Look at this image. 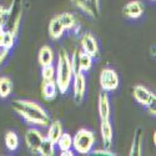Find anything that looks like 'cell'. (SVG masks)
<instances>
[{
  "label": "cell",
  "mask_w": 156,
  "mask_h": 156,
  "mask_svg": "<svg viewBox=\"0 0 156 156\" xmlns=\"http://www.w3.org/2000/svg\"><path fill=\"white\" fill-rule=\"evenodd\" d=\"M12 110L31 126L48 127V125L51 122L48 111L41 105L31 100H14L12 101Z\"/></svg>",
  "instance_id": "cell-1"
},
{
  "label": "cell",
  "mask_w": 156,
  "mask_h": 156,
  "mask_svg": "<svg viewBox=\"0 0 156 156\" xmlns=\"http://www.w3.org/2000/svg\"><path fill=\"white\" fill-rule=\"evenodd\" d=\"M74 71L70 62V55L65 49H60L58 54V64L55 68V83L58 85L59 94L65 95L71 86Z\"/></svg>",
  "instance_id": "cell-2"
},
{
  "label": "cell",
  "mask_w": 156,
  "mask_h": 156,
  "mask_svg": "<svg viewBox=\"0 0 156 156\" xmlns=\"http://www.w3.org/2000/svg\"><path fill=\"white\" fill-rule=\"evenodd\" d=\"M23 9H24V0H11L8 8H5V18H4V29L9 30L18 35L20 30V24L23 18Z\"/></svg>",
  "instance_id": "cell-3"
},
{
  "label": "cell",
  "mask_w": 156,
  "mask_h": 156,
  "mask_svg": "<svg viewBox=\"0 0 156 156\" xmlns=\"http://www.w3.org/2000/svg\"><path fill=\"white\" fill-rule=\"evenodd\" d=\"M96 142V137L95 134L89 129H80L77 130L76 134L73 137V147L74 151H76L77 154L81 155H89L95 146Z\"/></svg>",
  "instance_id": "cell-4"
},
{
  "label": "cell",
  "mask_w": 156,
  "mask_h": 156,
  "mask_svg": "<svg viewBox=\"0 0 156 156\" xmlns=\"http://www.w3.org/2000/svg\"><path fill=\"white\" fill-rule=\"evenodd\" d=\"M99 83H100V87H101L102 91L112 93L115 90H118V87L120 85V77L114 69L105 68L100 73Z\"/></svg>",
  "instance_id": "cell-5"
},
{
  "label": "cell",
  "mask_w": 156,
  "mask_h": 156,
  "mask_svg": "<svg viewBox=\"0 0 156 156\" xmlns=\"http://www.w3.org/2000/svg\"><path fill=\"white\" fill-rule=\"evenodd\" d=\"M70 62L73 71H83L86 73L89 70H91L94 59L90 56L89 54L84 53L83 50H75V53L70 56Z\"/></svg>",
  "instance_id": "cell-6"
},
{
  "label": "cell",
  "mask_w": 156,
  "mask_h": 156,
  "mask_svg": "<svg viewBox=\"0 0 156 156\" xmlns=\"http://www.w3.org/2000/svg\"><path fill=\"white\" fill-rule=\"evenodd\" d=\"M73 98L74 101L77 105L84 101L85 98V93H86V77L85 74L83 71H75L74 76H73Z\"/></svg>",
  "instance_id": "cell-7"
},
{
  "label": "cell",
  "mask_w": 156,
  "mask_h": 156,
  "mask_svg": "<svg viewBox=\"0 0 156 156\" xmlns=\"http://www.w3.org/2000/svg\"><path fill=\"white\" fill-rule=\"evenodd\" d=\"M44 139H45L44 134L39 129H36L35 126L29 127L24 135V141H25V145H27L28 150L33 154H36V155L39 152V147H40Z\"/></svg>",
  "instance_id": "cell-8"
},
{
  "label": "cell",
  "mask_w": 156,
  "mask_h": 156,
  "mask_svg": "<svg viewBox=\"0 0 156 156\" xmlns=\"http://www.w3.org/2000/svg\"><path fill=\"white\" fill-rule=\"evenodd\" d=\"M133 96L137 104L145 108L150 105H155V101H156V95L154 94V91H151L149 87L140 84L133 87Z\"/></svg>",
  "instance_id": "cell-9"
},
{
  "label": "cell",
  "mask_w": 156,
  "mask_h": 156,
  "mask_svg": "<svg viewBox=\"0 0 156 156\" xmlns=\"http://www.w3.org/2000/svg\"><path fill=\"white\" fill-rule=\"evenodd\" d=\"M70 2L75 8L81 10L87 16L93 19H98L100 16V0H70Z\"/></svg>",
  "instance_id": "cell-10"
},
{
  "label": "cell",
  "mask_w": 156,
  "mask_h": 156,
  "mask_svg": "<svg viewBox=\"0 0 156 156\" xmlns=\"http://www.w3.org/2000/svg\"><path fill=\"white\" fill-rule=\"evenodd\" d=\"M80 45H81V50L84 51V53L89 54L93 59L99 58V55H100L99 43L96 40V37L90 31L83 34V36L80 39Z\"/></svg>",
  "instance_id": "cell-11"
},
{
  "label": "cell",
  "mask_w": 156,
  "mask_h": 156,
  "mask_svg": "<svg viewBox=\"0 0 156 156\" xmlns=\"http://www.w3.org/2000/svg\"><path fill=\"white\" fill-rule=\"evenodd\" d=\"M144 10L145 8L142 2H140V0H131V2H129L124 6L122 14L127 19H139L144 14Z\"/></svg>",
  "instance_id": "cell-12"
},
{
  "label": "cell",
  "mask_w": 156,
  "mask_h": 156,
  "mask_svg": "<svg viewBox=\"0 0 156 156\" xmlns=\"http://www.w3.org/2000/svg\"><path fill=\"white\" fill-rule=\"evenodd\" d=\"M98 111H99L100 120H109V119H110L111 108H110L109 94H108L106 91H101V93L99 94V99H98Z\"/></svg>",
  "instance_id": "cell-13"
},
{
  "label": "cell",
  "mask_w": 156,
  "mask_h": 156,
  "mask_svg": "<svg viewBox=\"0 0 156 156\" xmlns=\"http://www.w3.org/2000/svg\"><path fill=\"white\" fill-rule=\"evenodd\" d=\"M100 134L101 140L105 149H110L112 146V140H114V131H112V125L109 120H101L100 122Z\"/></svg>",
  "instance_id": "cell-14"
},
{
  "label": "cell",
  "mask_w": 156,
  "mask_h": 156,
  "mask_svg": "<svg viewBox=\"0 0 156 156\" xmlns=\"http://www.w3.org/2000/svg\"><path fill=\"white\" fill-rule=\"evenodd\" d=\"M48 31H49V36H50L51 40H60V39L64 36L66 29H65L62 23L58 18V15H55L54 18H51V20L49 23Z\"/></svg>",
  "instance_id": "cell-15"
},
{
  "label": "cell",
  "mask_w": 156,
  "mask_h": 156,
  "mask_svg": "<svg viewBox=\"0 0 156 156\" xmlns=\"http://www.w3.org/2000/svg\"><path fill=\"white\" fill-rule=\"evenodd\" d=\"M142 142H144V131H142L141 127H137L135 130L129 155L130 156H134V155L135 156H141L142 155Z\"/></svg>",
  "instance_id": "cell-16"
},
{
  "label": "cell",
  "mask_w": 156,
  "mask_h": 156,
  "mask_svg": "<svg viewBox=\"0 0 156 156\" xmlns=\"http://www.w3.org/2000/svg\"><path fill=\"white\" fill-rule=\"evenodd\" d=\"M59 94V90H58V85L55 83V80H51V81H43L41 84V96L44 100L46 101H53L56 99Z\"/></svg>",
  "instance_id": "cell-17"
},
{
  "label": "cell",
  "mask_w": 156,
  "mask_h": 156,
  "mask_svg": "<svg viewBox=\"0 0 156 156\" xmlns=\"http://www.w3.org/2000/svg\"><path fill=\"white\" fill-rule=\"evenodd\" d=\"M54 50L49 45H44L40 48L37 53V62L40 66H46V65L54 64Z\"/></svg>",
  "instance_id": "cell-18"
},
{
  "label": "cell",
  "mask_w": 156,
  "mask_h": 156,
  "mask_svg": "<svg viewBox=\"0 0 156 156\" xmlns=\"http://www.w3.org/2000/svg\"><path fill=\"white\" fill-rule=\"evenodd\" d=\"M62 124L60 120H54L48 125V133H46V139H49L53 144L56 145V141L62 134Z\"/></svg>",
  "instance_id": "cell-19"
},
{
  "label": "cell",
  "mask_w": 156,
  "mask_h": 156,
  "mask_svg": "<svg viewBox=\"0 0 156 156\" xmlns=\"http://www.w3.org/2000/svg\"><path fill=\"white\" fill-rule=\"evenodd\" d=\"M15 35L4 28H0V48L11 50L15 44Z\"/></svg>",
  "instance_id": "cell-20"
},
{
  "label": "cell",
  "mask_w": 156,
  "mask_h": 156,
  "mask_svg": "<svg viewBox=\"0 0 156 156\" xmlns=\"http://www.w3.org/2000/svg\"><path fill=\"white\" fill-rule=\"evenodd\" d=\"M4 142H5V146L9 151L14 152L19 149V145H20V140H19V136L15 131L12 130H9V131L5 134V137H4Z\"/></svg>",
  "instance_id": "cell-21"
},
{
  "label": "cell",
  "mask_w": 156,
  "mask_h": 156,
  "mask_svg": "<svg viewBox=\"0 0 156 156\" xmlns=\"http://www.w3.org/2000/svg\"><path fill=\"white\" fill-rule=\"evenodd\" d=\"M12 93V81L9 76H0V98L8 99Z\"/></svg>",
  "instance_id": "cell-22"
},
{
  "label": "cell",
  "mask_w": 156,
  "mask_h": 156,
  "mask_svg": "<svg viewBox=\"0 0 156 156\" xmlns=\"http://www.w3.org/2000/svg\"><path fill=\"white\" fill-rule=\"evenodd\" d=\"M58 18L62 23V25L65 27V29H66V31L71 30L75 25L77 24L75 15L73 14V12H69V11H65V12H61V14H58Z\"/></svg>",
  "instance_id": "cell-23"
},
{
  "label": "cell",
  "mask_w": 156,
  "mask_h": 156,
  "mask_svg": "<svg viewBox=\"0 0 156 156\" xmlns=\"http://www.w3.org/2000/svg\"><path fill=\"white\" fill-rule=\"evenodd\" d=\"M55 154V144H53L49 139H45L43 140L40 147H39V152L37 155H41V156H54Z\"/></svg>",
  "instance_id": "cell-24"
},
{
  "label": "cell",
  "mask_w": 156,
  "mask_h": 156,
  "mask_svg": "<svg viewBox=\"0 0 156 156\" xmlns=\"http://www.w3.org/2000/svg\"><path fill=\"white\" fill-rule=\"evenodd\" d=\"M56 145H58V147H59L60 151L73 149V136L70 134H68V133H64L62 131L61 136L56 141Z\"/></svg>",
  "instance_id": "cell-25"
},
{
  "label": "cell",
  "mask_w": 156,
  "mask_h": 156,
  "mask_svg": "<svg viewBox=\"0 0 156 156\" xmlns=\"http://www.w3.org/2000/svg\"><path fill=\"white\" fill-rule=\"evenodd\" d=\"M41 79L43 81L55 80V68L53 64L46 65V66H41Z\"/></svg>",
  "instance_id": "cell-26"
},
{
  "label": "cell",
  "mask_w": 156,
  "mask_h": 156,
  "mask_svg": "<svg viewBox=\"0 0 156 156\" xmlns=\"http://www.w3.org/2000/svg\"><path fill=\"white\" fill-rule=\"evenodd\" d=\"M90 154L91 155H95V156H115L116 154L110 151V149H105V147H102V149H93L91 151H90Z\"/></svg>",
  "instance_id": "cell-27"
},
{
  "label": "cell",
  "mask_w": 156,
  "mask_h": 156,
  "mask_svg": "<svg viewBox=\"0 0 156 156\" xmlns=\"http://www.w3.org/2000/svg\"><path fill=\"white\" fill-rule=\"evenodd\" d=\"M9 53L10 50L8 49H4V48H0V66L4 64V61L6 60V58L9 56Z\"/></svg>",
  "instance_id": "cell-28"
},
{
  "label": "cell",
  "mask_w": 156,
  "mask_h": 156,
  "mask_svg": "<svg viewBox=\"0 0 156 156\" xmlns=\"http://www.w3.org/2000/svg\"><path fill=\"white\" fill-rule=\"evenodd\" d=\"M4 18H5V8L0 5V28L4 27Z\"/></svg>",
  "instance_id": "cell-29"
},
{
  "label": "cell",
  "mask_w": 156,
  "mask_h": 156,
  "mask_svg": "<svg viewBox=\"0 0 156 156\" xmlns=\"http://www.w3.org/2000/svg\"><path fill=\"white\" fill-rule=\"evenodd\" d=\"M74 150L73 149H69V150H64V151H60V156H74Z\"/></svg>",
  "instance_id": "cell-30"
},
{
  "label": "cell",
  "mask_w": 156,
  "mask_h": 156,
  "mask_svg": "<svg viewBox=\"0 0 156 156\" xmlns=\"http://www.w3.org/2000/svg\"><path fill=\"white\" fill-rule=\"evenodd\" d=\"M146 109H147V111L150 112V115H152V116L156 115V110H155V106H154V105H150V106H147Z\"/></svg>",
  "instance_id": "cell-31"
},
{
  "label": "cell",
  "mask_w": 156,
  "mask_h": 156,
  "mask_svg": "<svg viewBox=\"0 0 156 156\" xmlns=\"http://www.w3.org/2000/svg\"><path fill=\"white\" fill-rule=\"evenodd\" d=\"M155 144H156V134L154 133V145H155Z\"/></svg>",
  "instance_id": "cell-32"
},
{
  "label": "cell",
  "mask_w": 156,
  "mask_h": 156,
  "mask_svg": "<svg viewBox=\"0 0 156 156\" xmlns=\"http://www.w3.org/2000/svg\"><path fill=\"white\" fill-rule=\"evenodd\" d=\"M150 2H156V0H150Z\"/></svg>",
  "instance_id": "cell-33"
}]
</instances>
